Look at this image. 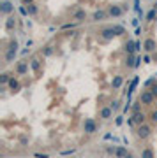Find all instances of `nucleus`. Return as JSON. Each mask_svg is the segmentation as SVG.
<instances>
[{
	"label": "nucleus",
	"mask_w": 157,
	"mask_h": 158,
	"mask_svg": "<svg viewBox=\"0 0 157 158\" xmlns=\"http://www.w3.org/2000/svg\"><path fill=\"white\" fill-rule=\"evenodd\" d=\"M83 130H85V133H88V135L95 133V132H97V123H95V120L86 118V120L83 121Z\"/></svg>",
	"instance_id": "f03ea898"
},
{
	"label": "nucleus",
	"mask_w": 157,
	"mask_h": 158,
	"mask_svg": "<svg viewBox=\"0 0 157 158\" xmlns=\"http://www.w3.org/2000/svg\"><path fill=\"white\" fill-rule=\"evenodd\" d=\"M115 32H117V35H120V34H124V28L122 27H115Z\"/></svg>",
	"instance_id": "bb28decb"
},
{
	"label": "nucleus",
	"mask_w": 157,
	"mask_h": 158,
	"mask_svg": "<svg viewBox=\"0 0 157 158\" xmlns=\"http://www.w3.org/2000/svg\"><path fill=\"white\" fill-rule=\"evenodd\" d=\"M73 153H74V149H67V151H64L62 155H73Z\"/></svg>",
	"instance_id": "c85d7f7f"
},
{
	"label": "nucleus",
	"mask_w": 157,
	"mask_h": 158,
	"mask_svg": "<svg viewBox=\"0 0 157 158\" xmlns=\"http://www.w3.org/2000/svg\"><path fill=\"white\" fill-rule=\"evenodd\" d=\"M125 158H134V156H132L131 153H127V156H125Z\"/></svg>",
	"instance_id": "7c9ffc66"
},
{
	"label": "nucleus",
	"mask_w": 157,
	"mask_h": 158,
	"mask_svg": "<svg viewBox=\"0 0 157 158\" xmlns=\"http://www.w3.org/2000/svg\"><path fill=\"white\" fill-rule=\"evenodd\" d=\"M136 135H138V137L140 139H148L150 137V135H152V127L150 125H147V123H143V125H138L136 127Z\"/></svg>",
	"instance_id": "f257e3e1"
},
{
	"label": "nucleus",
	"mask_w": 157,
	"mask_h": 158,
	"mask_svg": "<svg viewBox=\"0 0 157 158\" xmlns=\"http://www.w3.org/2000/svg\"><path fill=\"white\" fill-rule=\"evenodd\" d=\"M42 55H44V56H51V55H53V48H51V46H46V48L42 49Z\"/></svg>",
	"instance_id": "4be33fe9"
},
{
	"label": "nucleus",
	"mask_w": 157,
	"mask_h": 158,
	"mask_svg": "<svg viewBox=\"0 0 157 158\" xmlns=\"http://www.w3.org/2000/svg\"><path fill=\"white\" fill-rule=\"evenodd\" d=\"M7 84H9V88L12 90V92H18V90H19V81H18V79H14V77H11Z\"/></svg>",
	"instance_id": "9b49d317"
},
{
	"label": "nucleus",
	"mask_w": 157,
	"mask_h": 158,
	"mask_svg": "<svg viewBox=\"0 0 157 158\" xmlns=\"http://www.w3.org/2000/svg\"><path fill=\"white\" fill-rule=\"evenodd\" d=\"M6 27H7L9 30L16 27V21H14V18H9V19H7V23H6Z\"/></svg>",
	"instance_id": "393cba45"
},
{
	"label": "nucleus",
	"mask_w": 157,
	"mask_h": 158,
	"mask_svg": "<svg viewBox=\"0 0 157 158\" xmlns=\"http://www.w3.org/2000/svg\"><path fill=\"white\" fill-rule=\"evenodd\" d=\"M101 35H102L104 39H113V37L117 35L115 27H111V28H102V30H101Z\"/></svg>",
	"instance_id": "0eeeda50"
},
{
	"label": "nucleus",
	"mask_w": 157,
	"mask_h": 158,
	"mask_svg": "<svg viewBox=\"0 0 157 158\" xmlns=\"http://www.w3.org/2000/svg\"><path fill=\"white\" fill-rule=\"evenodd\" d=\"M108 14L113 16V18H118V16H122V9H120L118 5H111L109 11H108Z\"/></svg>",
	"instance_id": "1a4fd4ad"
},
{
	"label": "nucleus",
	"mask_w": 157,
	"mask_h": 158,
	"mask_svg": "<svg viewBox=\"0 0 157 158\" xmlns=\"http://www.w3.org/2000/svg\"><path fill=\"white\" fill-rule=\"evenodd\" d=\"M155 18H157V9L154 7V9H152V11H150L148 14H147V21H154Z\"/></svg>",
	"instance_id": "412c9836"
},
{
	"label": "nucleus",
	"mask_w": 157,
	"mask_h": 158,
	"mask_svg": "<svg viewBox=\"0 0 157 158\" xmlns=\"http://www.w3.org/2000/svg\"><path fill=\"white\" fill-rule=\"evenodd\" d=\"M85 18H86V12H85L83 9L76 11V12H74V16H73V19H76V21H83Z\"/></svg>",
	"instance_id": "f8f14e48"
},
{
	"label": "nucleus",
	"mask_w": 157,
	"mask_h": 158,
	"mask_svg": "<svg viewBox=\"0 0 157 158\" xmlns=\"http://www.w3.org/2000/svg\"><path fill=\"white\" fill-rule=\"evenodd\" d=\"M122 83H124V77H122V76H117L113 81H111V86L117 90V88H120V86H122Z\"/></svg>",
	"instance_id": "2eb2a0df"
},
{
	"label": "nucleus",
	"mask_w": 157,
	"mask_h": 158,
	"mask_svg": "<svg viewBox=\"0 0 157 158\" xmlns=\"http://www.w3.org/2000/svg\"><path fill=\"white\" fill-rule=\"evenodd\" d=\"M154 100H155V97H154V93L150 92V90H145V92L140 95V102H141L143 105H152Z\"/></svg>",
	"instance_id": "7ed1b4c3"
},
{
	"label": "nucleus",
	"mask_w": 157,
	"mask_h": 158,
	"mask_svg": "<svg viewBox=\"0 0 157 158\" xmlns=\"http://www.w3.org/2000/svg\"><path fill=\"white\" fill-rule=\"evenodd\" d=\"M27 11H28L30 16H35V14L39 12V7H37L35 4H28V5H27Z\"/></svg>",
	"instance_id": "dca6fc26"
},
{
	"label": "nucleus",
	"mask_w": 157,
	"mask_h": 158,
	"mask_svg": "<svg viewBox=\"0 0 157 158\" xmlns=\"http://www.w3.org/2000/svg\"><path fill=\"white\" fill-rule=\"evenodd\" d=\"M150 121H152L154 125H157V109H154V111L150 112Z\"/></svg>",
	"instance_id": "b1692460"
},
{
	"label": "nucleus",
	"mask_w": 157,
	"mask_h": 158,
	"mask_svg": "<svg viewBox=\"0 0 157 158\" xmlns=\"http://www.w3.org/2000/svg\"><path fill=\"white\" fill-rule=\"evenodd\" d=\"M30 67H32L34 72H39V69H41V60L39 58H32L30 60Z\"/></svg>",
	"instance_id": "9d476101"
},
{
	"label": "nucleus",
	"mask_w": 157,
	"mask_h": 158,
	"mask_svg": "<svg viewBox=\"0 0 157 158\" xmlns=\"http://www.w3.org/2000/svg\"><path fill=\"white\" fill-rule=\"evenodd\" d=\"M28 4H34V0H23V5H28Z\"/></svg>",
	"instance_id": "c756f323"
},
{
	"label": "nucleus",
	"mask_w": 157,
	"mask_h": 158,
	"mask_svg": "<svg viewBox=\"0 0 157 158\" xmlns=\"http://www.w3.org/2000/svg\"><path fill=\"white\" fill-rule=\"evenodd\" d=\"M28 72V62H19L18 65H16V74L18 76H23V74H27Z\"/></svg>",
	"instance_id": "423d86ee"
},
{
	"label": "nucleus",
	"mask_w": 157,
	"mask_h": 158,
	"mask_svg": "<svg viewBox=\"0 0 157 158\" xmlns=\"http://www.w3.org/2000/svg\"><path fill=\"white\" fill-rule=\"evenodd\" d=\"M9 79H11V76H9V74H6V72L0 76V83H2V84H7V83H9Z\"/></svg>",
	"instance_id": "5701e85b"
},
{
	"label": "nucleus",
	"mask_w": 157,
	"mask_h": 158,
	"mask_svg": "<svg viewBox=\"0 0 157 158\" xmlns=\"http://www.w3.org/2000/svg\"><path fill=\"white\" fill-rule=\"evenodd\" d=\"M92 18H94V21H102V19L106 18V12H104V11H95Z\"/></svg>",
	"instance_id": "f3484780"
},
{
	"label": "nucleus",
	"mask_w": 157,
	"mask_h": 158,
	"mask_svg": "<svg viewBox=\"0 0 157 158\" xmlns=\"http://www.w3.org/2000/svg\"><path fill=\"white\" fill-rule=\"evenodd\" d=\"M131 120H132V125H136V127H138V125H143V123L147 121V116L143 114V112L138 111V112H134V116H132Z\"/></svg>",
	"instance_id": "39448f33"
},
{
	"label": "nucleus",
	"mask_w": 157,
	"mask_h": 158,
	"mask_svg": "<svg viewBox=\"0 0 157 158\" xmlns=\"http://www.w3.org/2000/svg\"><path fill=\"white\" fill-rule=\"evenodd\" d=\"M143 48H145V51H147V53L155 51V40H154V39H147V40H145V44H143Z\"/></svg>",
	"instance_id": "6e6552de"
},
{
	"label": "nucleus",
	"mask_w": 157,
	"mask_h": 158,
	"mask_svg": "<svg viewBox=\"0 0 157 158\" xmlns=\"http://www.w3.org/2000/svg\"><path fill=\"white\" fill-rule=\"evenodd\" d=\"M113 107H111V105H108V107H102L101 111H99V118L101 120H109L111 116H113Z\"/></svg>",
	"instance_id": "20e7f679"
},
{
	"label": "nucleus",
	"mask_w": 157,
	"mask_h": 158,
	"mask_svg": "<svg viewBox=\"0 0 157 158\" xmlns=\"http://www.w3.org/2000/svg\"><path fill=\"white\" fill-rule=\"evenodd\" d=\"M150 92H152V93H154V97L157 98V83H155V84H152V88H150Z\"/></svg>",
	"instance_id": "a878e982"
},
{
	"label": "nucleus",
	"mask_w": 157,
	"mask_h": 158,
	"mask_svg": "<svg viewBox=\"0 0 157 158\" xmlns=\"http://www.w3.org/2000/svg\"><path fill=\"white\" fill-rule=\"evenodd\" d=\"M11 11H12V4L4 2V4H2V14H9Z\"/></svg>",
	"instance_id": "aec40b11"
},
{
	"label": "nucleus",
	"mask_w": 157,
	"mask_h": 158,
	"mask_svg": "<svg viewBox=\"0 0 157 158\" xmlns=\"http://www.w3.org/2000/svg\"><path fill=\"white\" fill-rule=\"evenodd\" d=\"M125 51H127L129 55H132L134 51H136V44H134V42H131V40H129V42L125 44Z\"/></svg>",
	"instance_id": "6ab92c4d"
},
{
	"label": "nucleus",
	"mask_w": 157,
	"mask_h": 158,
	"mask_svg": "<svg viewBox=\"0 0 157 158\" xmlns=\"http://www.w3.org/2000/svg\"><path fill=\"white\" fill-rule=\"evenodd\" d=\"M115 156H117V158H125V156H127V149H125L124 146H118L117 151H115Z\"/></svg>",
	"instance_id": "ddd939ff"
},
{
	"label": "nucleus",
	"mask_w": 157,
	"mask_h": 158,
	"mask_svg": "<svg viewBox=\"0 0 157 158\" xmlns=\"http://www.w3.org/2000/svg\"><path fill=\"white\" fill-rule=\"evenodd\" d=\"M14 56H16V51L14 49H7V53H6V63H11L14 60Z\"/></svg>",
	"instance_id": "a211bd4d"
},
{
	"label": "nucleus",
	"mask_w": 157,
	"mask_h": 158,
	"mask_svg": "<svg viewBox=\"0 0 157 158\" xmlns=\"http://www.w3.org/2000/svg\"><path fill=\"white\" fill-rule=\"evenodd\" d=\"M34 156H35V158H50V156H48V155H41V153H35V155H34Z\"/></svg>",
	"instance_id": "cd10ccee"
},
{
	"label": "nucleus",
	"mask_w": 157,
	"mask_h": 158,
	"mask_svg": "<svg viewBox=\"0 0 157 158\" xmlns=\"http://www.w3.org/2000/svg\"><path fill=\"white\" fill-rule=\"evenodd\" d=\"M141 158H155V155L150 148H145V149H141Z\"/></svg>",
	"instance_id": "4468645a"
}]
</instances>
